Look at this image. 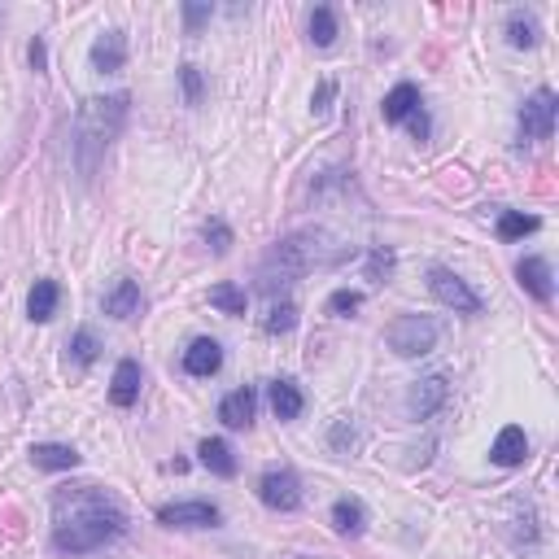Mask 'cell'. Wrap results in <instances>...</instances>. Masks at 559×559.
<instances>
[{
  "instance_id": "obj_1",
  "label": "cell",
  "mask_w": 559,
  "mask_h": 559,
  "mask_svg": "<svg viewBox=\"0 0 559 559\" xmlns=\"http://www.w3.org/2000/svg\"><path fill=\"white\" fill-rule=\"evenodd\" d=\"M127 534V512L118 498L96 485H66L53 494V551L57 555H92Z\"/></svg>"
},
{
  "instance_id": "obj_2",
  "label": "cell",
  "mask_w": 559,
  "mask_h": 559,
  "mask_svg": "<svg viewBox=\"0 0 559 559\" xmlns=\"http://www.w3.org/2000/svg\"><path fill=\"white\" fill-rule=\"evenodd\" d=\"M341 258V249L333 245V236L328 232H319V227H306V232H289L284 241H275L267 249V258L258 263V284L263 293H275L293 284V280H302V275H311L314 267H328Z\"/></svg>"
},
{
  "instance_id": "obj_3",
  "label": "cell",
  "mask_w": 559,
  "mask_h": 559,
  "mask_svg": "<svg viewBox=\"0 0 559 559\" xmlns=\"http://www.w3.org/2000/svg\"><path fill=\"white\" fill-rule=\"evenodd\" d=\"M127 110H132V96L127 92H114V96H88L79 105V118H75V162H79V175L92 179L101 157L110 149L123 123H127Z\"/></svg>"
},
{
  "instance_id": "obj_4",
  "label": "cell",
  "mask_w": 559,
  "mask_h": 559,
  "mask_svg": "<svg viewBox=\"0 0 559 559\" xmlns=\"http://www.w3.org/2000/svg\"><path fill=\"white\" fill-rule=\"evenodd\" d=\"M437 336H442V328H437L428 314H398V319L389 324L384 341H389V350H394V354L420 358V354H428V350L437 345Z\"/></svg>"
},
{
  "instance_id": "obj_5",
  "label": "cell",
  "mask_w": 559,
  "mask_h": 559,
  "mask_svg": "<svg viewBox=\"0 0 559 559\" xmlns=\"http://www.w3.org/2000/svg\"><path fill=\"white\" fill-rule=\"evenodd\" d=\"M428 293L442 302V306H450L454 314H481L485 306H481V297L472 293V284L464 280V275H454L450 267H428Z\"/></svg>"
},
{
  "instance_id": "obj_6",
  "label": "cell",
  "mask_w": 559,
  "mask_h": 559,
  "mask_svg": "<svg viewBox=\"0 0 559 559\" xmlns=\"http://www.w3.org/2000/svg\"><path fill=\"white\" fill-rule=\"evenodd\" d=\"M555 114H559V96L551 88H537L534 96L520 105V135H524V140H551Z\"/></svg>"
},
{
  "instance_id": "obj_7",
  "label": "cell",
  "mask_w": 559,
  "mask_h": 559,
  "mask_svg": "<svg viewBox=\"0 0 559 559\" xmlns=\"http://www.w3.org/2000/svg\"><path fill=\"white\" fill-rule=\"evenodd\" d=\"M157 520L166 529H215L224 520V512L215 503H205V498H193V503H166V507H157Z\"/></svg>"
},
{
  "instance_id": "obj_8",
  "label": "cell",
  "mask_w": 559,
  "mask_h": 559,
  "mask_svg": "<svg viewBox=\"0 0 559 559\" xmlns=\"http://www.w3.org/2000/svg\"><path fill=\"white\" fill-rule=\"evenodd\" d=\"M258 498L267 503L271 512H297L302 507V481L289 468H271L258 481Z\"/></svg>"
},
{
  "instance_id": "obj_9",
  "label": "cell",
  "mask_w": 559,
  "mask_h": 559,
  "mask_svg": "<svg viewBox=\"0 0 559 559\" xmlns=\"http://www.w3.org/2000/svg\"><path fill=\"white\" fill-rule=\"evenodd\" d=\"M446 403H450L446 376H424V381H415V384H411V398H406V406H411V415H415V420L437 415Z\"/></svg>"
},
{
  "instance_id": "obj_10",
  "label": "cell",
  "mask_w": 559,
  "mask_h": 559,
  "mask_svg": "<svg viewBox=\"0 0 559 559\" xmlns=\"http://www.w3.org/2000/svg\"><path fill=\"white\" fill-rule=\"evenodd\" d=\"M515 280H520V289L529 293V297H537V302H551V297H555V275H551V263H546V258H537V254L520 258Z\"/></svg>"
},
{
  "instance_id": "obj_11",
  "label": "cell",
  "mask_w": 559,
  "mask_h": 559,
  "mask_svg": "<svg viewBox=\"0 0 559 559\" xmlns=\"http://www.w3.org/2000/svg\"><path fill=\"white\" fill-rule=\"evenodd\" d=\"M219 367H224V345H219L215 336H197V341L184 350V372H188V376H202L205 381V376H215Z\"/></svg>"
},
{
  "instance_id": "obj_12",
  "label": "cell",
  "mask_w": 559,
  "mask_h": 559,
  "mask_svg": "<svg viewBox=\"0 0 559 559\" xmlns=\"http://www.w3.org/2000/svg\"><path fill=\"white\" fill-rule=\"evenodd\" d=\"M524 459H529V437H524V428L520 424H507L498 437H494L490 464H498V468H520Z\"/></svg>"
},
{
  "instance_id": "obj_13",
  "label": "cell",
  "mask_w": 559,
  "mask_h": 559,
  "mask_svg": "<svg viewBox=\"0 0 559 559\" xmlns=\"http://www.w3.org/2000/svg\"><path fill=\"white\" fill-rule=\"evenodd\" d=\"M92 70H101V75H118V70L127 66V35L123 31H105V35H96V45H92Z\"/></svg>"
},
{
  "instance_id": "obj_14",
  "label": "cell",
  "mask_w": 559,
  "mask_h": 559,
  "mask_svg": "<svg viewBox=\"0 0 559 559\" xmlns=\"http://www.w3.org/2000/svg\"><path fill=\"white\" fill-rule=\"evenodd\" d=\"M140 384H145V372H140V363L135 358H123L118 367H114V381H110V403L114 406H135L140 398Z\"/></svg>"
},
{
  "instance_id": "obj_15",
  "label": "cell",
  "mask_w": 559,
  "mask_h": 559,
  "mask_svg": "<svg viewBox=\"0 0 559 559\" xmlns=\"http://www.w3.org/2000/svg\"><path fill=\"white\" fill-rule=\"evenodd\" d=\"M254 411H258V394L245 384V389H232L224 403H219V420L227 428H249L254 424Z\"/></svg>"
},
{
  "instance_id": "obj_16",
  "label": "cell",
  "mask_w": 559,
  "mask_h": 559,
  "mask_svg": "<svg viewBox=\"0 0 559 559\" xmlns=\"http://www.w3.org/2000/svg\"><path fill=\"white\" fill-rule=\"evenodd\" d=\"M271 411H275V420H297L302 411H306V394L297 389V381L289 376H280V381H271Z\"/></svg>"
},
{
  "instance_id": "obj_17",
  "label": "cell",
  "mask_w": 559,
  "mask_h": 559,
  "mask_svg": "<svg viewBox=\"0 0 559 559\" xmlns=\"http://www.w3.org/2000/svg\"><path fill=\"white\" fill-rule=\"evenodd\" d=\"M31 464L45 472H70L79 468V450L62 446V442H40V446H31Z\"/></svg>"
},
{
  "instance_id": "obj_18",
  "label": "cell",
  "mask_w": 559,
  "mask_h": 559,
  "mask_svg": "<svg viewBox=\"0 0 559 559\" xmlns=\"http://www.w3.org/2000/svg\"><path fill=\"white\" fill-rule=\"evenodd\" d=\"M140 306H145V297H140L135 280H118L105 293V314H114V319H132V314H140Z\"/></svg>"
},
{
  "instance_id": "obj_19",
  "label": "cell",
  "mask_w": 559,
  "mask_h": 559,
  "mask_svg": "<svg viewBox=\"0 0 559 559\" xmlns=\"http://www.w3.org/2000/svg\"><path fill=\"white\" fill-rule=\"evenodd\" d=\"M333 529L341 537H358L367 529V507L358 498H336L333 503Z\"/></svg>"
},
{
  "instance_id": "obj_20",
  "label": "cell",
  "mask_w": 559,
  "mask_h": 559,
  "mask_svg": "<svg viewBox=\"0 0 559 559\" xmlns=\"http://www.w3.org/2000/svg\"><path fill=\"white\" fill-rule=\"evenodd\" d=\"M57 302H62L57 280H35V289H31V297H26V314H31L35 324H48V319L57 314Z\"/></svg>"
},
{
  "instance_id": "obj_21",
  "label": "cell",
  "mask_w": 559,
  "mask_h": 559,
  "mask_svg": "<svg viewBox=\"0 0 559 559\" xmlns=\"http://www.w3.org/2000/svg\"><path fill=\"white\" fill-rule=\"evenodd\" d=\"M415 110H420V88H415V84H398V88L384 96V105H381L384 123H406Z\"/></svg>"
},
{
  "instance_id": "obj_22",
  "label": "cell",
  "mask_w": 559,
  "mask_h": 559,
  "mask_svg": "<svg viewBox=\"0 0 559 559\" xmlns=\"http://www.w3.org/2000/svg\"><path fill=\"white\" fill-rule=\"evenodd\" d=\"M197 454H202V464L215 476H236V454H232V446H227L224 437H205L202 446H197Z\"/></svg>"
},
{
  "instance_id": "obj_23",
  "label": "cell",
  "mask_w": 559,
  "mask_h": 559,
  "mask_svg": "<svg viewBox=\"0 0 559 559\" xmlns=\"http://www.w3.org/2000/svg\"><path fill=\"white\" fill-rule=\"evenodd\" d=\"M306 31H311V45H314V48H328V45L336 40V14L328 9V5H314Z\"/></svg>"
},
{
  "instance_id": "obj_24",
  "label": "cell",
  "mask_w": 559,
  "mask_h": 559,
  "mask_svg": "<svg viewBox=\"0 0 559 559\" xmlns=\"http://www.w3.org/2000/svg\"><path fill=\"white\" fill-rule=\"evenodd\" d=\"M534 232H537V219H534V215L507 210V215L498 219V241H524V236H534Z\"/></svg>"
},
{
  "instance_id": "obj_25",
  "label": "cell",
  "mask_w": 559,
  "mask_h": 559,
  "mask_svg": "<svg viewBox=\"0 0 559 559\" xmlns=\"http://www.w3.org/2000/svg\"><path fill=\"white\" fill-rule=\"evenodd\" d=\"M70 363L75 367H88V363H96V354H101V341H96V333L92 328H79V333L70 336Z\"/></svg>"
},
{
  "instance_id": "obj_26",
  "label": "cell",
  "mask_w": 559,
  "mask_h": 559,
  "mask_svg": "<svg viewBox=\"0 0 559 559\" xmlns=\"http://www.w3.org/2000/svg\"><path fill=\"white\" fill-rule=\"evenodd\" d=\"M245 302L249 297L241 284H215V289H210V306L224 314H245Z\"/></svg>"
},
{
  "instance_id": "obj_27",
  "label": "cell",
  "mask_w": 559,
  "mask_h": 559,
  "mask_svg": "<svg viewBox=\"0 0 559 559\" xmlns=\"http://www.w3.org/2000/svg\"><path fill=\"white\" fill-rule=\"evenodd\" d=\"M537 23H534V14H512L507 18V40H512L515 48H534L537 45Z\"/></svg>"
},
{
  "instance_id": "obj_28",
  "label": "cell",
  "mask_w": 559,
  "mask_h": 559,
  "mask_svg": "<svg viewBox=\"0 0 559 559\" xmlns=\"http://www.w3.org/2000/svg\"><path fill=\"white\" fill-rule=\"evenodd\" d=\"M293 328H297V306H293V302H275L267 311V333L284 336V333H293Z\"/></svg>"
},
{
  "instance_id": "obj_29",
  "label": "cell",
  "mask_w": 559,
  "mask_h": 559,
  "mask_svg": "<svg viewBox=\"0 0 559 559\" xmlns=\"http://www.w3.org/2000/svg\"><path fill=\"white\" fill-rule=\"evenodd\" d=\"M354 442H358V433H354V424H350V415H336L333 433H328V446H333L336 454H350V450H354Z\"/></svg>"
},
{
  "instance_id": "obj_30",
  "label": "cell",
  "mask_w": 559,
  "mask_h": 559,
  "mask_svg": "<svg viewBox=\"0 0 559 559\" xmlns=\"http://www.w3.org/2000/svg\"><path fill=\"white\" fill-rule=\"evenodd\" d=\"M358 306H363V293H358V289H336L333 297H328V311L341 314V319H350Z\"/></svg>"
},
{
  "instance_id": "obj_31",
  "label": "cell",
  "mask_w": 559,
  "mask_h": 559,
  "mask_svg": "<svg viewBox=\"0 0 559 559\" xmlns=\"http://www.w3.org/2000/svg\"><path fill=\"white\" fill-rule=\"evenodd\" d=\"M210 14H215V5H205V0H188V5H184V26H188V35H197V31L210 23Z\"/></svg>"
},
{
  "instance_id": "obj_32",
  "label": "cell",
  "mask_w": 559,
  "mask_h": 559,
  "mask_svg": "<svg viewBox=\"0 0 559 559\" xmlns=\"http://www.w3.org/2000/svg\"><path fill=\"white\" fill-rule=\"evenodd\" d=\"M394 271V249H372L367 254V280H384Z\"/></svg>"
},
{
  "instance_id": "obj_33",
  "label": "cell",
  "mask_w": 559,
  "mask_h": 559,
  "mask_svg": "<svg viewBox=\"0 0 559 559\" xmlns=\"http://www.w3.org/2000/svg\"><path fill=\"white\" fill-rule=\"evenodd\" d=\"M179 84H184L188 105H202V70L197 66H179Z\"/></svg>"
},
{
  "instance_id": "obj_34",
  "label": "cell",
  "mask_w": 559,
  "mask_h": 559,
  "mask_svg": "<svg viewBox=\"0 0 559 559\" xmlns=\"http://www.w3.org/2000/svg\"><path fill=\"white\" fill-rule=\"evenodd\" d=\"M205 241H210L215 254H227V249H232V227L219 224V219H210V224H205Z\"/></svg>"
},
{
  "instance_id": "obj_35",
  "label": "cell",
  "mask_w": 559,
  "mask_h": 559,
  "mask_svg": "<svg viewBox=\"0 0 559 559\" xmlns=\"http://www.w3.org/2000/svg\"><path fill=\"white\" fill-rule=\"evenodd\" d=\"M26 57H31V66H35V70H45V66H48V48H45V40H31Z\"/></svg>"
},
{
  "instance_id": "obj_36",
  "label": "cell",
  "mask_w": 559,
  "mask_h": 559,
  "mask_svg": "<svg viewBox=\"0 0 559 559\" xmlns=\"http://www.w3.org/2000/svg\"><path fill=\"white\" fill-rule=\"evenodd\" d=\"M406 123H411V135H415V140H428V114L424 110H415Z\"/></svg>"
},
{
  "instance_id": "obj_37",
  "label": "cell",
  "mask_w": 559,
  "mask_h": 559,
  "mask_svg": "<svg viewBox=\"0 0 559 559\" xmlns=\"http://www.w3.org/2000/svg\"><path fill=\"white\" fill-rule=\"evenodd\" d=\"M328 101H333V84L324 79V84H319V96H314V114H324V110H328Z\"/></svg>"
}]
</instances>
